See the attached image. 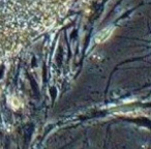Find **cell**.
Instances as JSON below:
<instances>
[{
	"instance_id": "obj_1",
	"label": "cell",
	"mask_w": 151,
	"mask_h": 149,
	"mask_svg": "<svg viewBox=\"0 0 151 149\" xmlns=\"http://www.w3.org/2000/svg\"><path fill=\"white\" fill-rule=\"evenodd\" d=\"M111 32H112V29H106L104 30L103 32H101V33L99 34V36H97L96 40L99 42H105L106 40H107L108 37H109L110 35H111Z\"/></svg>"
}]
</instances>
